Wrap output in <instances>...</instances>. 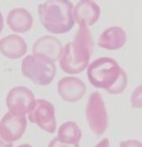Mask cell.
Returning <instances> with one entry per match:
<instances>
[{
  "instance_id": "1",
  "label": "cell",
  "mask_w": 142,
  "mask_h": 147,
  "mask_svg": "<svg viewBox=\"0 0 142 147\" xmlns=\"http://www.w3.org/2000/svg\"><path fill=\"white\" fill-rule=\"evenodd\" d=\"M87 78L93 87L105 89L110 94H120L127 86L126 71L110 57L98 58L90 64Z\"/></svg>"
},
{
  "instance_id": "2",
  "label": "cell",
  "mask_w": 142,
  "mask_h": 147,
  "mask_svg": "<svg viewBox=\"0 0 142 147\" xmlns=\"http://www.w3.org/2000/svg\"><path fill=\"white\" fill-rule=\"evenodd\" d=\"M94 41L87 27L80 26L74 40L68 42L60 57V65L65 73L76 74L84 70L93 53Z\"/></svg>"
},
{
  "instance_id": "3",
  "label": "cell",
  "mask_w": 142,
  "mask_h": 147,
  "mask_svg": "<svg viewBox=\"0 0 142 147\" xmlns=\"http://www.w3.org/2000/svg\"><path fill=\"white\" fill-rule=\"evenodd\" d=\"M73 3L68 0H48L38 6V16L43 27L53 34L69 32L74 24Z\"/></svg>"
},
{
  "instance_id": "4",
  "label": "cell",
  "mask_w": 142,
  "mask_h": 147,
  "mask_svg": "<svg viewBox=\"0 0 142 147\" xmlns=\"http://www.w3.org/2000/svg\"><path fill=\"white\" fill-rule=\"evenodd\" d=\"M21 71L34 84L46 86L55 78L57 68L55 64L47 59L28 55L22 61Z\"/></svg>"
},
{
  "instance_id": "5",
  "label": "cell",
  "mask_w": 142,
  "mask_h": 147,
  "mask_svg": "<svg viewBox=\"0 0 142 147\" xmlns=\"http://www.w3.org/2000/svg\"><path fill=\"white\" fill-rule=\"evenodd\" d=\"M87 120L91 130L96 135L104 134L108 126V116L102 96L98 92L90 95L86 108Z\"/></svg>"
},
{
  "instance_id": "6",
  "label": "cell",
  "mask_w": 142,
  "mask_h": 147,
  "mask_svg": "<svg viewBox=\"0 0 142 147\" xmlns=\"http://www.w3.org/2000/svg\"><path fill=\"white\" fill-rule=\"evenodd\" d=\"M29 119L37 124L42 130L54 133L57 129V119L54 105L43 99L35 100V103L29 112Z\"/></svg>"
},
{
  "instance_id": "7",
  "label": "cell",
  "mask_w": 142,
  "mask_h": 147,
  "mask_svg": "<svg viewBox=\"0 0 142 147\" xmlns=\"http://www.w3.org/2000/svg\"><path fill=\"white\" fill-rule=\"evenodd\" d=\"M35 103V96L26 87L18 86L10 90L6 98V104L10 113L15 115H25Z\"/></svg>"
},
{
  "instance_id": "8",
  "label": "cell",
  "mask_w": 142,
  "mask_h": 147,
  "mask_svg": "<svg viewBox=\"0 0 142 147\" xmlns=\"http://www.w3.org/2000/svg\"><path fill=\"white\" fill-rule=\"evenodd\" d=\"M27 127L26 117L7 113L0 122V137L7 142H16L21 138Z\"/></svg>"
},
{
  "instance_id": "9",
  "label": "cell",
  "mask_w": 142,
  "mask_h": 147,
  "mask_svg": "<svg viewBox=\"0 0 142 147\" xmlns=\"http://www.w3.org/2000/svg\"><path fill=\"white\" fill-rule=\"evenodd\" d=\"M62 50V44L58 38L52 35H45L34 42L32 53L35 57L47 59L54 63L60 58Z\"/></svg>"
},
{
  "instance_id": "10",
  "label": "cell",
  "mask_w": 142,
  "mask_h": 147,
  "mask_svg": "<svg viewBox=\"0 0 142 147\" xmlns=\"http://www.w3.org/2000/svg\"><path fill=\"white\" fill-rule=\"evenodd\" d=\"M57 90L64 100L76 102L83 98L87 88L84 83L79 78L64 77L58 82Z\"/></svg>"
},
{
  "instance_id": "11",
  "label": "cell",
  "mask_w": 142,
  "mask_h": 147,
  "mask_svg": "<svg viewBox=\"0 0 142 147\" xmlns=\"http://www.w3.org/2000/svg\"><path fill=\"white\" fill-rule=\"evenodd\" d=\"M74 22L83 26H89L98 21L100 8L94 1L82 0L76 3L74 12Z\"/></svg>"
},
{
  "instance_id": "12",
  "label": "cell",
  "mask_w": 142,
  "mask_h": 147,
  "mask_svg": "<svg viewBox=\"0 0 142 147\" xmlns=\"http://www.w3.org/2000/svg\"><path fill=\"white\" fill-rule=\"evenodd\" d=\"M0 52L7 57L17 59L27 53V44L20 35L10 34L0 40Z\"/></svg>"
},
{
  "instance_id": "13",
  "label": "cell",
  "mask_w": 142,
  "mask_h": 147,
  "mask_svg": "<svg viewBox=\"0 0 142 147\" xmlns=\"http://www.w3.org/2000/svg\"><path fill=\"white\" fill-rule=\"evenodd\" d=\"M127 41V34L121 27H110L102 32L98 45L108 50H118L123 47Z\"/></svg>"
},
{
  "instance_id": "14",
  "label": "cell",
  "mask_w": 142,
  "mask_h": 147,
  "mask_svg": "<svg viewBox=\"0 0 142 147\" xmlns=\"http://www.w3.org/2000/svg\"><path fill=\"white\" fill-rule=\"evenodd\" d=\"M7 23L12 31L25 33L29 31L33 26V17L29 11L22 7H16L7 15Z\"/></svg>"
},
{
  "instance_id": "15",
  "label": "cell",
  "mask_w": 142,
  "mask_h": 147,
  "mask_svg": "<svg viewBox=\"0 0 142 147\" xmlns=\"http://www.w3.org/2000/svg\"><path fill=\"white\" fill-rule=\"evenodd\" d=\"M57 139L67 144H79L82 137V132L75 122L68 121L64 123L58 129Z\"/></svg>"
},
{
  "instance_id": "16",
  "label": "cell",
  "mask_w": 142,
  "mask_h": 147,
  "mask_svg": "<svg viewBox=\"0 0 142 147\" xmlns=\"http://www.w3.org/2000/svg\"><path fill=\"white\" fill-rule=\"evenodd\" d=\"M131 103L134 108H141V86L134 90L131 96Z\"/></svg>"
},
{
  "instance_id": "17",
  "label": "cell",
  "mask_w": 142,
  "mask_h": 147,
  "mask_svg": "<svg viewBox=\"0 0 142 147\" xmlns=\"http://www.w3.org/2000/svg\"><path fill=\"white\" fill-rule=\"evenodd\" d=\"M47 147H79V144H67L64 142H60L57 137H55L52 139L50 143L48 144Z\"/></svg>"
},
{
  "instance_id": "18",
  "label": "cell",
  "mask_w": 142,
  "mask_h": 147,
  "mask_svg": "<svg viewBox=\"0 0 142 147\" xmlns=\"http://www.w3.org/2000/svg\"><path fill=\"white\" fill-rule=\"evenodd\" d=\"M119 147H142L141 143L137 140H127L120 143Z\"/></svg>"
},
{
  "instance_id": "19",
  "label": "cell",
  "mask_w": 142,
  "mask_h": 147,
  "mask_svg": "<svg viewBox=\"0 0 142 147\" xmlns=\"http://www.w3.org/2000/svg\"><path fill=\"white\" fill-rule=\"evenodd\" d=\"M95 147H110V142L107 138L101 140Z\"/></svg>"
},
{
  "instance_id": "20",
  "label": "cell",
  "mask_w": 142,
  "mask_h": 147,
  "mask_svg": "<svg viewBox=\"0 0 142 147\" xmlns=\"http://www.w3.org/2000/svg\"><path fill=\"white\" fill-rule=\"evenodd\" d=\"M0 147H13L12 144L10 142L4 141L2 137H0Z\"/></svg>"
},
{
  "instance_id": "21",
  "label": "cell",
  "mask_w": 142,
  "mask_h": 147,
  "mask_svg": "<svg viewBox=\"0 0 142 147\" xmlns=\"http://www.w3.org/2000/svg\"><path fill=\"white\" fill-rule=\"evenodd\" d=\"M3 29V16L0 11V33L2 32Z\"/></svg>"
},
{
  "instance_id": "22",
  "label": "cell",
  "mask_w": 142,
  "mask_h": 147,
  "mask_svg": "<svg viewBox=\"0 0 142 147\" xmlns=\"http://www.w3.org/2000/svg\"><path fill=\"white\" fill-rule=\"evenodd\" d=\"M17 147H33L31 146L30 145H28V144H24V145H21V146H19Z\"/></svg>"
}]
</instances>
